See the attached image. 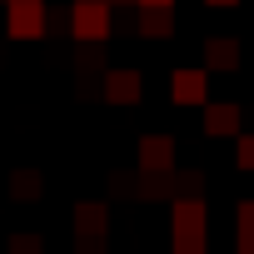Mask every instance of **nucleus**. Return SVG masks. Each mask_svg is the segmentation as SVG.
Segmentation results:
<instances>
[{
    "instance_id": "nucleus-1",
    "label": "nucleus",
    "mask_w": 254,
    "mask_h": 254,
    "mask_svg": "<svg viewBox=\"0 0 254 254\" xmlns=\"http://www.w3.org/2000/svg\"><path fill=\"white\" fill-rule=\"evenodd\" d=\"M110 25H115V5H110V0H75V10H70V30H75V40L100 45V40L110 35Z\"/></svg>"
},
{
    "instance_id": "nucleus-2",
    "label": "nucleus",
    "mask_w": 254,
    "mask_h": 254,
    "mask_svg": "<svg viewBox=\"0 0 254 254\" xmlns=\"http://www.w3.org/2000/svg\"><path fill=\"white\" fill-rule=\"evenodd\" d=\"M105 224H110L105 204H95V199L75 204V239H80L85 254H100V249H105Z\"/></svg>"
},
{
    "instance_id": "nucleus-3",
    "label": "nucleus",
    "mask_w": 254,
    "mask_h": 254,
    "mask_svg": "<svg viewBox=\"0 0 254 254\" xmlns=\"http://www.w3.org/2000/svg\"><path fill=\"white\" fill-rule=\"evenodd\" d=\"M5 30H10L15 40H40V35H45V0H10Z\"/></svg>"
},
{
    "instance_id": "nucleus-4",
    "label": "nucleus",
    "mask_w": 254,
    "mask_h": 254,
    "mask_svg": "<svg viewBox=\"0 0 254 254\" xmlns=\"http://www.w3.org/2000/svg\"><path fill=\"white\" fill-rule=\"evenodd\" d=\"M170 95H175V105H209V70H194V65L175 70Z\"/></svg>"
},
{
    "instance_id": "nucleus-5",
    "label": "nucleus",
    "mask_w": 254,
    "mask_h": 254,
    "mask_svg": "<svg viewBox=\"0 0 254 254\" xmlns=\"http://www.w3.org/2000/svg\"><path fill=\"white\" fill-rule=\"evenodd\" d=\"M170 224H175V234H204V229H209L204 199H199V194H180V199L170 204Z\"/></svg>"
},
{
    "instance_id": "nucleus-6",
    "label": "nucleus",
    "mask_w": 254,
    "mask_h": 254,
    "mask_svg": "<svg viewBox=\"0 0 254 254\" xmlns=\"http://www.w3.org/2000/svg\"><path fill=\"white\" fill-rule=\"evenodd\" d=\"M100 90H105L110 105H140V95H145V75H140V70H110Z\"/></svg>"
},
{
    "instance_id": "nucleus-7",
    "label": "nucleus",
    "mask_w": 254,
    "mask_h": 254,
    "mask_svg": "<svg viewBox=\"0 0 254 254\" xmlns=\"http://www.w3.org/2000/svg\"><path fill=\"white\" fill-rule=\"evenodd\" d=\"M204 135H214V140L234 135L239 140V105L234 100H209L204 105Z\"/></svg>"
},
{
    "instance_id": "nucleus-8",
    "label": "nucleus",
    "mask_w": 254,
    "mask_h": 254,
    "mask_svg": "<svg viewBox=\"0 0 254 254\" xmlns=\"http://www.w3.org/2000/svg\"><path fill=\"white\" fill-rule=\"evenodd\" d=\"M140 170H175V140L170 135H140Z\"/></svg>"
},
{
    "instance_id": "nucleus-9",
    "label": "nucleus",
    "mask_w": 254,
    "mask_h": 254,
    "mask_svg": "<svg viewBox=\"0 0 254 254\" xmlns=\"http://www.w3.org/2000/svg\"><path fill=\"white\" fill-rule=\"evenodd\" d=\"M204 70H239V40L234 35H209L204 40Z\"/></svg>"
},
{
    "instance_id": "nucleus-10",
    "label": "nucleus",
    "mask_w": 254,
    "mask_h": 254,
    "mask_svg": "<svg viewBox=\"0 0 254 254\" xmlns=\"http://www.w3.org/2000/svg\"><path fill=\"white\" fill-rule=\"evenodd\" d=\"M135 25H140V35H150V40H165V35L175 30V15H170L165 5H140Z\"/></svg>"
},
{
    "instance_id": "nucleus-11",
    "label": "nucleus",
    "mask_w": 254,
    "mask_h": 254,
    "mask_svg": "<svg viewBox=\"0 0 254 254\" xmlns=\"http://www.w3.org/2000/svg\"><path fill=\"white\" fill-rule=\"evenodd\" d=\"M40 190H45V180H40L35 170H15V175H10V194H15V199H40Z\"/></svg>"
},
{
    "instance_id": "nucleus-12",
    "label": "nucleus",
    "mask_w": 254,
    "mask_h": 254,
    "mask_svg": "<svg viewBox=\"0 0 254 254\" xmlns=\"http://www.w3.org/2000/svg\"><path fill=\"white\" fill-rule=\"evenodd\" d=\"M5 254H40V234H25V229L10 234L5 239Z\"/></svg>"
},
{
    "instance_id": "nucleus-13",
    "label": "nucleus",
    "mask_w": 254,
    "mask_h": 254,
    "mask_svg": "<svg viewBox=\"0 0 254 254\" xmlns=\"http://www.w3.org/2000/svg\"><path fill=\"white\" fill-rule=\"evenodd\" d=\"M170 254H209V244H204V234H175Z\"/></svg>"
},
{
    "instance_id": "nucleus-14",
    "label": "nucleus",
    "mask_w": 254,
    "mask_h": 254,
    "mask_svg": "<svg viewBox=\"0 0 254 254\" xmlns=\"http://www.w3.org/2000/svg\"><path fill=\"white\" fill-rule=\"evenodd\" d=\"M239 170H254V135H239V150H234Z\"/></svg>"
},
{
    "instance_id": "nucleus-15",
    "label": "nucleus",
    "mask_w": 254,
    "mask_h": 254,
    "mask_svg": "<svg viewBox=\"0 0 254 254\" xmlns=\"http://www.w3.org/2000/svg\"><path fill=\"white\" fill-rule=\"evenodd\" d=\"M234 219H239V234H254V199H244Z\"/></svg>"
},
{
    "instance_id": "nucleus-16",
    "label": "nucleus",
    "mask_w": 254,
    "mask_h": 254,
    "mask_svg": "<svg viewBox=\"0 0 254 254\" xmlns=\"http://www.w3.org/2000/svg\"><path fill=\"white\" fill-rule=\"evenodd\" d=\"M175 185H180V190H185V194H199V185H204V180H199V175H194V170H185V175H180V180H175Z\"/></svg>"
},
{
    "instance_id": "nucleus-17",
    "label": "nucleus",
    "mask_w": 254,
    "mask_h": 254,
    "mask_svg": "<svg viewBox=\"0 0 254 254\" xmlns=\"http://www.w3.org/2000/svg\"><path fill=\"white\" fill-rule=\"evenodd\" d=\"M234 254H254V234H239V244H234Z\"/></svg>"
},
{
    "instance_id": "nucleus-18",
    "label": "nucleus",
    "mask_w": 254,
    "mask_h": 254,
    "mask_svg": "<svg viewBox=\"0 0 254 254\" xmlns=\"http://www.w3.org/2000/svg\"><path fill=\"white\" fill-rule=\"evenodd\" d=\"M140 5H165V10H170V5H175V0H140Z\"/></svg>"
},
{
    "instance_id": "nucleus-19",
    "label": "nucleus",
    "mask_w": 254,
    "mask_h": 254,
    "mask_svg": "<svg viewBox=\"0 0 254 254\" xmlns=\"http://www.w3.org/2000/svg\"><path fill=\"white\" fill-rule=\"evenodd\" d=\"M204 5H239V0H204Z\"/></svg>"
},
{
    "instance_id": "nucleus-20",
    "label": "nucleus",
    "mask_w": 254,
    "mask_h": 254,
    "mask_svg": "<svg viewBox=\"0 0 254 254\" xmlns=\"http://www.w3.org/2000/svg\"><path fill=\"white\" fill-rule=\"evenodd\" d=\"M110 5H115V0H110Z\"/></svg>"
}]
</instances>
